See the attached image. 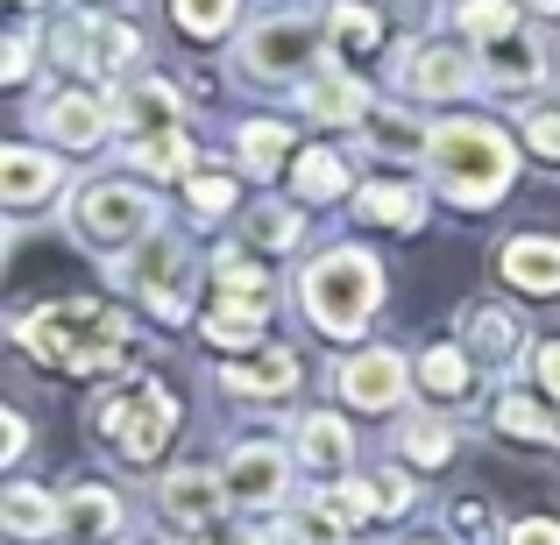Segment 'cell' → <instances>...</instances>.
I'll list each match as a JSON object with an SVG mask.
<instances>
[{
  "label": "cell",
  "mask_w": 560,
  "mask_h": 545,
  "mask_svg": "<svg viewBox=\"0 0 560 545\" xmlns=\"http://www.w3.org/2000/svg\"><path fill=\"white\" fill-rule=\"evenodd\" d=\"M213 305H228V312H248V319H270V276L262 270H248L242 256H228V248H220V298Z\"/></svg>",
  "instance_id": "cell-24"
},
{
  "label": "cell",
  "mask_w": 560,
  "mask_h": 545,
  "mask_svg": "<svg viewBox=\"0 0 560 545\" xmlns=\"http://www.w3.org/2000/svg\"><path fill=\"white\" fill-rule=\"evenodd\" d=\"M156 220H164L156 199L142 185H121V178H100V185H85L79 199H71V227H79L93 248H142L150 234H164Z\"/></svg>",
  "instance_id": "cell-5"
},
{
  "label": "cell",
  "mask_w": 560,
  "mask_h": 545,
  "mask_svg": "<svg viewBox=\"0 0 560 545\" xmlns=\"http://www.w3.org/2000/svg\"><path fill=\"white\" fill-rule=\"evenodd\" d=\"M405 85L419 99H462L468 85H482V71H476V57H462L454 43H425V50L405 64Z\"/></svg>",
  "instance_id": "cell-15"
},
{
  "label": "cell",
  "mask_w": 560,
  "mask_h": 545,
  "mask_svg": "<svg viewBox=\"0 0 560 545\" xmlns=\"http://www.w3.org/2000/svg\"><path fill=\"white\" fill-rule=\"evenodd\" d=\"M355 213L376 220V227H397V234H419V227H425V199H419V185H405V178L362 185V191H355Z\"/></svg>",
  "instance_id": "cell-20"
},
{
  "label": "cell",
  "mask_w": 560,
  "mask_h": 545,
  "mask_svg": "<svg viewBox=\"0 0 560 545\" xmlns=\"http://www.w3.org/2000/svg\"><path fill=\"white\" fill-rule=\"evenodd\" d=\"M171 433H178V396L150 376L128 382V390H107L93 404V439L114 447L121 461H136V467H150L156 453L171 447Z\"/></svg>",
  "instance_id": "cell-4"
},
{
  "label": "cell",
  "mask_w": 560,
  "mask_h": 545,
  "mask_svg": "<svg viewBox=\"0 0 560 545\" xmlns=\"http://www.w3.org/2000/svg\"><path fill=\"white\" fill-rule=\"evenodd\" d=\"M171 14H178L185 36L213 43V36H228V28L242 22V0H171Z\"/></svg>",
  "instance_id": "cell-32"
},
{
  "label": "cell",
  "mask_w": 560,
  "mask_h": 545,
  "mask_svg": "<svg viewBox=\"0 0 560 545\" xmlns=\"http://www.w3.org/2000/svg\"><path fill=\"white\" fill-rule=\"evenodd\" d=\"M327 36H334V50L362 57V50H376V43H383V22H376L370 0H327Z\"/></svg>",
  "instance_id": "cell-25"
},
{
  "label": "cell",
  "mask_w": 560,
  "mask_h": 545,
  "mask_svg": "<svg viewBox=\"0 0 560 545\" xmlns=\"http://www.w3.org/2000/svg\"><path fill=\"white\" fill-rule=\"evenodd\" d=\"M220 382H228V396L277 404V396H291V382H299V355H291V347H262L256 362H220Z\"/></svg>",
  "instance_id": "cell-18"
},
{
  "label": "cell",
  "mask_w": 560,
  "mask_h": 545,
  "mask_svg": "<svg viewBox=\"0 0 560 545\" xmlns=\"http://www.w3.org/2000/svg\"><path fill=\"white\" fill-rule=\"evenodd\" d=\"M405 382H411V368L390 347H355L348 362H334V396L355 411H397L405 404Z\"/></svg>",
  "instance_id": "cell-8"
},
{
  "label": "cell",
  "mask_w": 560,
  "mask_h": 545,
  "mask_svg": "<svg viewBox=\"0 0 560 545\" xmlns=\"http://www.w3.org/2000/svg\"><path fill=\"white\" fill-rule=\"evenodd\" d=\"M128 532V503L114 489H100V482H85V489L65 496V538L71 545H114Z\"/></svg>",
  "instance_id": "cell-14"
},
{
  "label": "cell",
  "mask_w": 560,
  "mask_h": 545,
  "mask_svg": "<svg viewBox=\"0 0 560 545\" xmlns=\"http://www.w3.org/2000/svg\"><path fill=\"white\" fill-rule=\"evenodd\" d=\"M291 185H299V199H341V191H348V164H341V156H334V150H305L299 156V178H291Z\"/></svg>",
  "instance_id": "cell-33"
},
{
  "label": "cell",
  "mask_w": 560,
  "mask_h": 545,
  "mask_svg": "<svg viewBox=\"0 0 560 545\" xmlns=\"http://www.w3.org/2000/svg\"><path fill=\"white\" fill-rule=\"evenodd\" d=\"M185 191H191V205H199L206 220H213V213H228V205H234V178H228V170H191V178H185Z\"/></svg>",
  "instance_id": "cell-40"
},
{
  "label": "cell",
  "mask_w": 560,
  "mask_h": 545,
  "mask_svg": "<svg viewBox=\"0 0 560 545\" xmlns=\"http://www.w3.org/2000/svg\"><path fill=\"white\" fill-rule=\"evenodd\" d=\"M511 8H518V0H462L454 14H462V28H468V36L497 43V36H511V28H518V14H511Z\"/></svg>",
  "instance_id": "cell-35"
},
{
  "label": "cell",
  "mask_w": 560,
  "mask_h": 545,
  "mask_svg": "<svg viewBox=\"0 0 560 545\" xmlns=\"http://www.w3.org/2000/svg\"><path fill=\"white\" fill-rule=\"evenodd\" d=\"M22 8H36V0H22Z\"/></svg>",
  "instance_id": "cell-50"
},
{
  "label": "cell",
  "mask_w": 560,
  "mask_h": 545,
  "mask_svg": "<svg viewBox=\"0 0 560 545\" xmlns=\"http://www.w3.org/2000/svg\"><path fill=\"white\" fill-rule=\"evenodd\" d=\"M305 114L313 121H370V85L348 71H319V79H305Z\"/></svg>",
  "instance_id": "cell-21"
},
{
  "label": "cell",
  "mask_w": 560,
  "mask_h": 545,
  "mask_svg": "<svg viewBox=\"0 0 560 545\" xmlns=\"http://www.w3.org/2000/svg\"><path fill=\"white\" fill-rule=\"evenodd\" d=\"M405 461H419V467L454 461V425L447 418H411L405 425Z\"/></svg>",
  "instance_id": "cell-34"
},
{
  "label": "cell",
  "mask_w": 560,
  "mask_h": 545,
  "mask_svg": "<svg viewBox=\"0 0 560 545\" xmlns=\"http://www.w3.org/2000/svg\"><path fill=\"white\" fill-rule=\"evenodd\" d=\"M468 347H482V355L511 362V355L525 347V327H518V312H511V305H476V312H468Z\"/></svg>",
  "instance_id": "cell-26"
},
{
  "label": "cell",
  "mask_w": 560,
  "mask_h": 545,
  "mask_svg": "<svg viewBox=\"0 0 560 545\" xmlns=\"http://www.w3.org/2000/svg\"><path fill=\"white\" fill-rule=\"evenodd\" d=\"M497 433H511V439H539V447H547V439H560V418H553V411H539L533 396L504 390V396H497Z\"/></svg>",
  "instance_id": "cell-29"
},
{
  "label": "cell",
  "mask_w": 560,
  "mask_h": 545,
  "mask_svg": "<svg viewBox=\"0 0 560 545\" xmlns=\"http://www.w3.org/2000/svg\"><path fill=\"white\" fill-rule=\"evenodd\" d=\"M539 382H547V396H560V341L539 347Z\"/></svg>",
  "instance_id": "cell-48"
},
{
  "label": "cell",
  "mask_w": 560,
  "mask_h": 545,
  "mask_svg": "<svg viewBox=\"0 0 560 545\" xmlns=\"http://www.w3.org/2000/svg\"><path fill=\"white\" fill-rule=\"evenodd\" d=\"M114 121H121L136 142H150V135H178V93H171L164 79H136L121 99H114Z\"/></svg>",
  "instance_id": "cell-19"
},
{
  "label": "cell",
  "mask_w": 560,
  "mask_h": 545,
  "mask_svg": "<svg viewBox=\"0 0 560 545\" xmlns=\"http://www.w3.org/2000/svg\"><path fill=\"white\" fill-rule=\"evenodd\" d=\"M419 382L433 396H462L468 390V355H462V347H433V355L419 362Z\"/></svg>",
  "instance_id": "cell-36"
},
{
  "label": "cell",
  "mask_w": 560,
  "mask_h": 545,
  "mask_svg": "<svg viewBox=\"0 0 560 545\" xmlns=\"http://www.w3.org/2000/svg\"><path fill=\"white\" fill-rule=\"evenodd\" d=\"M0 433H8V461H22V453H28V418H22V411H8Z\"/></svg>",
  "instance_id": "cell-47"
},
{
  "label": "cell",
  "mask_w": 560,
  "mask_h": 545,
  "mask_svg": "<svg viewBox=\"0 0 560 545\" xmlns=\"http://www.w3.org/2000/svg\"><path fill=\"white\" fill-rule=\"evenodd\" d=\"M447 524H454L462 545H497V524H490V503H482V496H462V503L447 510Z\"/></svg>",
  "instance_id": "cell-39"
},
{
  "label": "cell",
  "mask_w": 560,
  "mask_h": 545,
  "mask_svg": "<svg viewBox=\"0 0 560 545\" xmlns=\"http://www.w3.org/2000/svg\"><path fill=\"white\" fill-rule=\"evenodd\" d=\"M504 545H560V524L553 518H518L504 532Z\"/></svg>",
  "instance_id": "cell-44"
},
{
  "label": "cell",
  "mask_w": 560,
  "mask_h": 545,
  "mask_svg": "<svg viewBox=\"0 0 560 545\" xmlns=\"http://www.w3.org/2000/svg\"><path fill=\"white\" fill-rule=\"evenodd\" d=\"M242 227H248V241H256V248H299V241H305L299 205H277V199H262L256 213L242 220Z\"/></svg>",
  "instance_id": "cell-30"
},
{
  "label": "cell",
  "mask_w": 560,
  "mask_h": 545,
  "mask_svg": "<svg viewBox=\"0 0 560 545\" xmlns=\"http://www.w3.org/2000/svg\"><path fill=\"white\" fill-rule=\"evenodd\" d=\"M518 8H533V14H560V0H518Z\"/></svg>",
  "instance_id": "cell-49"
},
{
  "label": "cell",
  "mask_w": 560,
  "mask_h": 545,
  "mask_svg": "<svg viewBox=\"0 0 560 545\" xmlns=\"http://www.w3.org/2000/svg\"><path fill=\"white\" fill-rule=\"evenodd\" d=\"M319 503H327V510H348V518H383V496H376V482H355V475H348L334 496H319Z\"/></svg>",
  "instance_id": "cell-41"
},
{
  "label": "cell",
  "mask_w": 560,
  "mask_h": 545,
  "mask_svg": "<svg viewBox=\"0 0 560 545\" xmlns=\"http://www.w3.org/2000/svg\"><path fill=\"white\" fill-rule=\"evenodd\" d=\"M497 276L525 298H560V234H518L497 248Z\"/></svg>",
  "instance_id": "cell-12"
},
{
  "label": "cell",
  "mask_w": 560,
  "mask_h": 545,
  "mask_svg": "<svg viewBox=\"0 0 560 545\" xmlns=\"http://www.w3.org/2000/svg\"><path fill=\"white\" fill-rule=\"evenodd\" d=\"M128 164L150 170V178H191V170H199V156H191V142H185V128H178V135L136 142V150H128Z\"/></svg>",
  "instance_id": "cell-28"
},
{
  "label": "cell",
  "mask_w": 560,
  "mask_h": 545,
  "mask_svg": "<svg viewBox=\"0 0 560 545\" xmlns=\"http://www.w3.org/2000/svg\"><path fill=\"white\" fill-rule=\"evenodd\" d=\"M28 57H36V28H14V36H8V64H0V79H28V71H36Z\"/></svg>",
  "instance_id": "cell-43"
},
{
  "label": "cell",
  "mask_w": 560,
  "mask_h": 545,
  "mask_svg": "<svg viewBox=\"0 0 560 545\" xmlns=\"http://www.w3.org/2000/svg\"><path fill=\"white\" fill-rule=\"evenodd\" d=\"M291 461H305V467H341V461H355V433H348L334 411H313V418H299V453Z\"/></svg>",
  "instance_id": "cell-23"
},
{
  "label": "cell",
  "mask_w": 560,
  "mask_h": 545,
  "mask_svg": "<svg viewBox=\"0 0 560 545\" xmlns=\"http://www.w3.org/2000/svg\"><path fill=\"white\" fill-rule=\"evenodd\" d=\"M362 128H370V150H376V156H425V150H433V135H425L411 114H397V107L370 114Z\"/></svg>",
  "instance_id": "cell-27"
},
{
  "label": "cell",
  "mask_w": 560,
  "mask_h": 545,
  "mask_svg": "<svg viewBox=\"0 0 560 545\" xmlns=\"http://www.w3.org/2000/svg\"><path fill=\"white\" fill-rule=\"evenodd\" d=\"M256 333H262V319H248V312H228V305L206 312V341L213 347H256Z\"/></svg>",
  "instance_id": "cell-38"
},
{
  "label": "cell",
  "mask_w": 560,
  "mask_h": 545,
  "mask_svg": "<svg viewBox=\"0 0 560 545\" xmlns=\"http://www.w3.org/2000/svg\"><path fill=\"white\" fill-rule=\"evenodd\" d=\"M50 57L57 64H79V71H121L142 57V36L121 22H71L50 36Z\"/></svg>",
  "instance_id": "cell-10"
},
{
  "label": "cell",
  "mask_w": 560,
  "mask_h": 545,
  "mask_svg": "<svg viewBox=\"0 0 560 545\" xmlns=\"http://www.w3.org/2000/svg\"><path fill=\"white\" fill-rule=\"evenodd\" d=\"M376 496H383V518H397V510L411 503V482L405 475H376Z\"/></svg>",
  "instance_id": "cell-46"
},
{
  "label": "cell",
  "mask_w": 560,
  "mask_h": 545,
  "mask_svg": "<svg viewBox=\"0 0 560 545\" xmlns=\"http://www.w3.org/2000/svg\"><path fill=\"white\" fill-rule=\"evenodd\" d=\"M313 64H319V22H305V14H277V22L248 28V43H242L248 79H299Z\"/></svg>",
  "instance_id": "cell-7"
},
{
  "label": "cell",
  "mask_w": 560,
  "mask_h": 545,
  "mask_svg": "<svg viewBox=\"0 0 560 545\" xmlns=\"http://www.w3.org/2000/svg\"><path fill=\"white\" fill-rule=\"evenodd\" d=\"M199 545H270L262 532H248V524H206Z\"/></svg>",
  "instance_id": "cell-45"
},
{
  "label": "cell",
  "mask_w": 560,
  "mask_h": 545,
  "mask_svg": "<svg viewBox=\"0 0 560 545\" xmlns=\"http://www.w3.org/2000/svg\"><path fill=\"white\" fill-rule=\"evenodd\" d=\"M57 191H65V170H57L50 150H28V142L0 150V199L8 205H43Z\"/></svg>",
  "instance_id": "cell-17"
},
{
  "label": "cell",
  "mask_w": 560,
  "mask_h": 545,
  "mask_svg": "<svg viewBox=\"0 0 560 545\" xmlns=\"http://www.w3.org/2000/svg\"><path fill=\"white\" fill-rule=\"evenodd\" d=\"M425 178H433L440 199L454 205H497L518 178V150H511L504 128L490 121H440L433 128V150H425Z\"/></svg>",
  "instance_id": "cell-2"
},
{
  "label": "cell",
  "mask_w": 560,
  "mask_h": 545,
  "mask_svg": "<svg viewBox=\"0 0 560 545\" xmlns=\"http://www.w3.org/2000/svg\"><path fill=\"white\" fill-rule=\"evenodd\" d=\"M220 503H228V482H220V467H171L164 482H156V510H164L171 524H213Z\"/></svg>",
  "instance_id": "cell-13"
},
{
  "label": "cell",
  "mask_w": 560,
  "mask_h": 545,
  "mask_svg": "<svg viewBox=\"0 0 560 545\" xmlns=\"http://www.w3.org/2000/svg\"><path fill=\"white\" fill-rule=\"evenodd\" d=\"M121 291H136L156 319L178 327V319L191 312V248L178 241V234H150L142 248L121 256Z\"/></svg>",
  "instance_id": "cell-6"
},
{
  "label": "cell",
  "mask_w": 560,
  "mask_h": 545,
  "mask_svg": "<svg viewBox=\"0 0 560 545\" xmlns=\"http://www.w3.org/2000/svg\"><path fill=\"white\" fill-rule=\"evenodd\" d=\"M36 121L50 128L57 142H65V150H93L100 135H107V121H114V107L100 93H50L36 107Z\"/></svg>",
  "instance_id": "cell-16"
},
{
  "label": "cell",
  "mask_w": 560,
  "mask_h": 545,
  "mask_svg": "<svg viewBox=\"0 0 560 545\" xmlns=\"http://www.w3.org/2000/svg\"><path fill=\"white\" fill-rule=\"evenodd\" d=\"M0 518H8V538H50V532H65V503H57L50 489H28V482H14V489L0 496Z\"/></svg>",
  "instance_id": "cell-22"
},
{
  "label": "cell",
  "mask_w": 560,
  "mask_h": 545,
  "mask_svg": "<svg viewBox=\"0 0 560 545\" xmlns=\"http://www.w3.org/2000/svg\"><path fill=\"white\" fill-rule=\"evenodd\" d=\"M482 85H490V93H539V85H547V71H553V50L547 43L533 36V28H511V36H497V43H482Z\"/></svg>",
  "instance_id": "cell-9"
},
{
  "label": "cell",
  "mask_w": 560,
  "mask_h": 545,
  "mask_svg": "<svg viewBox=\"0 0 560 545\" xmlns=\"http://www.w3.org/2000/svg\"><path fill=\"white\" fill-rule=\"evenodd\" d=\"M284 532H291V545H348V524L327 503H305L299 518H284Z\"/></svg>",
  "instance_id": "cell-37"
},
{
  "label": "cell",
  "mask_w": 560,
  "mask_h": 545,
  "mask_svg": "<svg viewBox=\"0 0 560 545\" xmlns=\"http://www.w3.org/2000/svg\"><path fill=\"white\" fill-rule=\"evenodd\" d=\"M284 150H291L284 121H248L242 128V170H248V178H270V170L284 164Z\"/></svg>",
  "instance_id": "cell-31"
},
{
  "label": "cell",
  "mask_w": 560,
  "mask_h": 545,
  "mask_svg": "<svg viewBox=\"0 0 560 545\" xmlns=\"http://www.w3.org/2000/svg\"><path fill=\"white\" fill-rule=\"evenodd\" d=\"M525 142H533L539 156H553V164H560V99H547V107L525 114Z\"/></svg>",
  "instance_id": "cell-42"
},
{
  "label": "cell",
  "mask_w": 560,
  "mask_h": 545,
  "mask_svg": "<svg viewBox=\"0 0 560 545\" xmlns=\"http://www.w3.org/2000/svg\"><path fill=\"white\" fill-rule=\"evenodd\" d=\"M14 341L28 347V362L43 368H71V376H100V368L121 362L128 319L107 298H57L43 312L14 319Z\"/></svg>",
  "instance_id": "cell-1"
},
{
  "label": "cell",
  "mask_w": 560,
  "mask_h": 545,
  "mask_svg": "<svg viewBox=\"0 0 560 545\" xmlns=\"http://www.w3.org/2000/svg\"><path fill=\"white\" fill-rule=\"evenodd\" d=\"M299 298H305V312H313L319 333L355 341V333L376 319V305H383V270H376L370 248H327V256L305 270Z\"/></svg>",
  "instance_id": "cell-3"
},
{
  "label": "cell",
  "mask_w": 560,
  "mask_h": 545,
  "mask_svg": "<svg viewBox=\"0 0 560 545\" xmlns=\"http://www.w3.org/2000/svg\"><path fill=\"white\" fill-rule=\"evenodd\" d=\"M220 482H228V503L277 510L284 489H291V461H284V447H234L228 467H220Z\"/></svg>",
  "instance_id": "cell-11"
}]
</instances>
